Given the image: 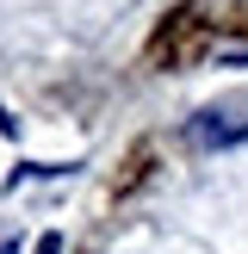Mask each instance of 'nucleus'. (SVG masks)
<instances>
[{
    "label": "nucleus",
    "mask_w": 248,
    "mask_h": 254,
    "mask_svg": "<svg viewBox=\"0 0 248 254\" xmlns=\"http://www.w3.org/2000/svg\"><path fill=\"white\" fill-rule=\"evenodd\" d=\"M211 50V19H205V6L198 0H186V6H174V12H161V25H155V37H149V68H186V62H198Z\"/></svg>",
    "instance_id": "nucleus-1"
},
{
    "label": "nucleus",
    "mask_w": 248,
    "mask_h": 254,
    "mask_svg": "<svg viewBox=\"0 0 248 254\" xmlns=\"http://www.w3.org/2000/svg\"><path fill=\"white\" fill-rule=\"evenodd\" d=\"M248 118H230V112H198L192 118V143L198 149H223V143H242Z\"/></svg>",
    "instance_id": "nucleus-2"
},
{
    "label": "nucleus",
    "mask_w": 248,
    "mask_h": 254,
    "mask_svg": "<svg viewBox=\"0 0 248 254\" xmlns=\"http://www.w3.org/2000/svg\"><path fill=\"white\" fill-rule=\"evenodd\" d=\"M143 174H149V143H136V149H130V161H124V174H118V192H130Z\"/></svg>",
    "instance_id": "nucleus-3"
},
{
    "label": "nucleus",
    "mask_w": 248,
    "mask_h": 254,
    "mask_svg": "<svg viewBox=\"0 0 248 254\" xmlns=\"http://www.w3.org/2000/svg\"><path fill=\"white\" fill-rule=\"evenodd\" d=\"M37 254H62V236H44V242H37Z\"/></svg>",
    "instance_id": "nucleus-4"
}]
</instances>
